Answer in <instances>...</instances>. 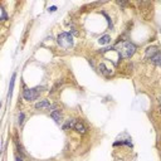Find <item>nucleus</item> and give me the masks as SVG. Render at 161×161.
Instances as JSON below:
<instances>
[{
	"instance_id": "20e7f679",
	"label": "nucleus",
	"mask_w": 161,
	"mask_h": 161,
	"mask_svg": "<svg viewBox=\"0 0 161 161\" xmlns=\"http://www.w3.org/2000/svg\"><path fill=\"white\" fill-rule=\"evenodd\" d=\"M56 106H53L48 99H43V101H39L35 103V108L37 110H51V108H54Z\"/></svg>"
},
{
	"instance_id": "f8f14e48",
	"label": "nucleus",
	"mask_w": 161,
	"mask_h": 161,
	"mask_svg": "<svg viewBox=\"0 0 161 161\" xmlns=\"http://www.w3.org/2000/svg\"><path fill=\"white\" fill-rule=\"evenodd\" d=\"M150 60L155 64V66H160V52L158 53V54H155V56L152 57V58H151Z\"/></svg>"
},
{
	"instance_id": "423d86ee",
	"label": "nucleus",
	"mask_w": 161,
	"mask_h": 161,
	"mask_svg": "<svg viewBox=\"0 0 161 161\" xmlns=\"http://www.w3.org/2000/svg\"><path fill=\"white\" fill-rule=\"evenodd\" d=\"M158 53H159V48L158 47H149L146 49V58L151 59L152 57H154L155 54H158Z\"/></svg>"
},
{
	"instance_id": "f03ea898",
	"label": "nucleus",
	"mask_w": 161,
	"mask_h": 161,
	"mask_svg": "<svg viewBox=\"0 0 161 161\" xmlns=\"http://www.w3.org/2000/svg\"><path fill=\"white\" fill-rule=\"evenodd\" d=\"M57 43L64 49H68L73 45V37L71 33H60L57 37Z\"/></svg>"
},
{
	"instance_id": "6e6552de",
	"label": "nucleus",
	"mask_w": 161,
	"mask_h": 161,
	"mask_svg": "<svg viewBox=\"0 0 161 161\" xmlns=\"http://www.w3.org/2000/svg\"><path fill=\"white\" fill-rule=\"evenodd\" d=\"M15 78H17V73H13V76H11V79H10V84H9V93H8V98H10V97H11V94H13Z\"/></svg>"
},
{
	"instance_id": "9d476101",
	"label": "nucleus",
	"mask_w": 161,
	"mask_h": 161,
	"mask_svg": "<svg viewBox=\"0 0 161 161\" xmlns=\"http://www.w3.org/2000/svg\"><path fill=\"white\" fill-rule=\"evenodd\" d=\"M110 42H111V37L110 35H103V37H101L98 39V43L101 45H106V44H108Z\"/></svg>"
},
{
	"instance_id": "39448f33",
	"label": "nucleus",
	"mask_w": 161,
	"mask_h": 161,
	"mask_svg": "<svg viewBox=\"0 0 161 161\" xmlns=\"http://www.w3.org/2000/svg\"><path fill=\"white\" fill-rule=\"evenodd\" d=\"M73 128L77 131L78 133H80V135H84V133L87 132V128H86V126H84L82 122L78 121V122H76L74 126H73Z\"/></svg>"
},
{
	"instance_id": "4468645a",
	"label": "nucleus",
	"mask_w": 161,
	"mask_h": 161,
	"mask_svg": "<svg viewBox=\"0 0 161 161\" xmlns=\"http://www.w3.org/2000/svg\"><path fill=\"white\" fill-rule=\"evenodd\" d=\"M57 10V6L54 5V6H51L49 8V13H54V11Z\"/></svg>"
},
{
	"instance_id": "9b49d317",
	"label": "nucleus",
	"mask_w": 161,
	"mask_h": 161,
	"mask_svg": "<svg viewBox=\"0 0 161 161\" xmlns=\"http://www.w3.org/2000/svg\"><path fill=\"white\" fill-rule=\"evenodd\" d=\"M76 124V120H73V118H71V120H68L66 124L63 125V130H68V128H72Z\"/></svg>"
},
{
	"instance_id": "0eeeda50",
	"label": "nucleus",
	"mask_w": 161,
	"mask_h": 161,
	"mask_svg": "<svg viewBox=\"0 0 161 161\" xmlns=\"http://www.w3.org/2000/svg\"><path fill=\"white\" fill-rule=\"evenodd\" d=\"M51 117L57 122V124H60V122H62V112H60L59 110L53 111V112L51 113Z\"/></svg>"
},
{
	"instance_id": "7ed1b4c3",
	"label": "nucleus",
	"mask_w": 161,
	"mask_h": 161,
	"mask_svg": "<svg viewBox=\"0 0 161 161\" xmlns=\"http://www.w3.org/2000/svg\"><path fill=\"white\" fill-rule=\"evenodd\" d=\"M42 90H44L43 87H35V88H29V90H25L23 92V97H24L25 101H35V99L39 97Z\"/></svg>"
},
{
	"instance_id": "f257e3e1",
	"label": "nucleus",
	"mask_w": 161,
	"mask_h": 161,
	"mask_svg": "<svg viewBox=\"0 0 161 161\" xmlns=\"http://www.w3.org/2000/svg\"><path fill=\"white\" fill-rule=\"evenodd\" d=\"M136 45L131 43V42H124V43L121 44V49L118 52H120V56L124 57V58H130V57H132L135 54L136 52Z\"/></svg>"
},
{
	"instance_id": "1a4fd4ad",
	"label": "nucleus",
	"mask_w": 161,
	"mask_h": 161,
	"mask_svg": "<svg viewBox=\"0 0 161 161\" xmlns=\"http://www.w3.org/2000/svg\"><path fill=\"white\" fill-rule=\"evenodd\" d=\"M99 71H101V73H103L105 76H107V77H108V76H111V74L113 73L112 71L108 69V68L106 67V64H105V63H101V64H99Z\"/></svg>"
},
{
	"instance_id": "ddd939ff",
	"label": "nucleus",
	"mask_w": 161,
	"mask_h": 161,
	"mask_svg": "<svg viewBox=\"0 0 161 161\" xmlns=\"http://www.w3.org/2000/svg\"><path fill=\"white\" fill-rule=\"evenodd\" d=\"M24 117H25V116H24V113H23V112H22V113H19V117H18V120H19V121H18V122H19V125H23V122H24Z\"/></svg>"
}]
</instances>
